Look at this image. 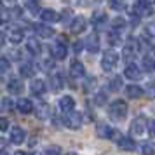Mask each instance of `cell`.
<instances>
[{"label": "cell", "instance_id": "obj_1", "mask_svg": "<svg viewBox=\"0 0 155 155\" xmlns=\"http://www.w3.org/2000/svg\"><path fill=\"white\" fill-rule=\"evenodd\" d=\"M108 113L113 120H124L127 115V103L124 99H115L112 105L108 106Z\"/></svg>", "mask_w": 155, "mask_h": 155}, {"label": "cell", "instance_id": "obj_2", "mask_svg": "<svg viewBox=\"0 0 155 155\" xmlns=\"http://www.w3.org/2000/svg\"><path fill=\"white\" fill-rule=\"evenodd\" d=\"M63 122H64V126L68 127V129L77 131V129H80V127H82L84 119H82V113H80V112L71 110V112H66V115L63 117Z\"/></svg>", "mask_w": 155, "mask_h": 155}, {"label": "cell", "instance_id": "obj_3", "mask_svg": "<svg viewBox=\"0 0 155 155\" xmlns=\"http://www.w3.org/2000/svg\"><path fill=\"white\" fill-rule=\"evenodd\" d=\"M117 63H119V54H117L113 49L105 51V52H103L101 68H103L105 71H113V70H115V66H117Z\"/></svg>", "mask_w": 155, "mask_h": 155}, {"label": "cell", "instance_id": "obj_4", "mask_svg": "<svg viewBox=\"0 0 155 155\" xmlns=\"http://www.w3.org/2000/svg\"><path fill=\"white\" fill-rule=\"evenodd\" d=\"M147 127H148V120L145 115H140V117H136V119L131 122V133L136 134V136H141V134L147 133Z\"/></svg>", "mask_w": 155, "mask_h": 155}, {"label": "cell", "instance_id": "obj_5", "mask_svg": "<svg viewBox=\"0 0 155 155\" xmlns=\"http://www.w3.org/2000/svg\"><path fill=\"white\" fill-rule=\"evenodd\" d=\"M133 12H134V16H136V18H147V16L152 14V4H148L147 0L138 2V4H134Z\"/></svg>", "mask_w": 155, "mask_h": 155}, {"label": "cell", "instance_id": "obj_6", "mask_svg": "<svg viewBox=\"0 0 155 155\" xmlns=\"http://www.w3.org/2000/svg\"><path fill=\"white\" fill-rule=\"evenodd\" d=\"M85 28H87V21H85L84 16H77V18L70 23V31L71 33H75V35L85 31Z\"/></svg>", "mask_w": 155, "mask_h": 155}, {"label": "cell", "instance_id": "obj_7", "mask_svg": "<svg viewBox=\"0 0 155 155\" xmlns=\"http://www.w3.org/2000/svg\"><path fill=\"white\" fill-rule=\"evenodd\" d=\"M51 52H52V58H54V59L61 61V59L66 58L68 49H66V45H64L63 42H56L54 45H51Z\"/></svg>", "mask_w": 155, "mask_h": 155}, {"label": "cell", "instance_id": "obj_8", "mask_svg": "<svg viewBox=\"0 0 155 155\" xmlns=\"http://www.w3.org/2000/svg\"><path fill=\"white\" fill-rule=\"evenodd\" d=\"M117 145H119L122 150H127V152H134L136 148H138V145H136V141L133 140V138H127V136H120L117 138Z\"/></svg>", "mask_w": 155, "mask_h": 155}, {"label": "cell", "instance_id": "obj_9", "mask_svg": "<svg viewBox=\"0 0 155 155\" xmlns=\"http://www.w3.org/2000/svg\"><path fill=\"white\" fill-rule=\"evenodd\" d=\"M33 30L37 31V35L38 37H44V38H51V37L54 35V30L51 28V26H47L45 23H35L33 25Z\"/></svg>", "mask_w": 155, "mask_h": 155}, {"label": "cell", "instance_id": "obj_10", "mask_svg": "<svg viewBox=\"0 0 155 155\" xmlns=\"http://www.w3.org/2000/svg\"><path fill=\"white\" fill-rule=\"evenodd\" d=\"M26 138V133H25V129L23 127H12L11 129V143L12 145H21L23 141Z\"/></svg>", "mask_w": 155, "mask_h": 155}, {"label": "cell", "instance_id": "obj_11", "mask_svg": "<svg viewBox=\"0 0 155 155\" xmlns=\"http://www.w3.org/2000/svg\"><path fill=\"white\" fill-rule=\"evenodd\" d=\"M40 18L44 23H58L61 19V14H58L54 9H44L40 11Z\"/></svg>", "mask_w": 155, "mask_h": 155}, {"label": "cell", "instance_id": "obj_12", "mask_svg": "<svg viewBox=\"0 0 155 155\" xmlns=\"http://www.w3.org/2000/svg\"><path fill=\"white\" fill-rule=\"evenodd\" d=\"M124 75H126L129 80H141V77H143V73H141V70L136 66V64L129 63L126 66V70H124Z\"/></svg>", "mask_w": 155, "mask_h": 155}, {"label": "cell", "instance_id": "obj_13", "mask_svg": "<svg viewBox=\"0 0 155 155\" xmlns=\"http://www.w3.org/2000/svg\"><path fill=\"white\" fill-rule=\"evenodd\" d=\"M85 49L89 52H98L99 51V35L98 33H91V35L85 38Z\"/></svg>", "mask_w": 155, "mask_h": 155}, {"label": "cell", "instance_id": "obj_14", "mask_svg": "<svg viewBox=\"0 0 155 155\" xmlns=\"http://www.w3.org/2000/svg\"><path fill=\"white\" fill-rule=\"evenodd\" d=\"M30 92L35 94V96H44V94H45V84H44V80L33 78V80L30 82Z\"/></svg>", "mask_w": 155, "mask_h": 155}, {"label": "cell", "instance_id": "obj_15", "mask_svg": "<svg viewBox=\"0 0 155 155\" xmlns=\"http://www.w3.org/2000/svg\"><path fill=\"white\" fill-rule=\"evenodd\" d=\"M7 38H9V42L11 44L18 45V44L25 38V33H23L21 28H9L7 30Z\"/></svg>", "mask_w": 155, "mask_h": 155}, {"label": "cell", "instance_id": "obj_16", "mask_svg": "<svg viewBox=\"0 0 155 155\" xmlns=\"http://www.w3.org/2000/svg\"><path fill=\"white\" fill-rule=\"evenodd\" d=\"M70 75L71 77H84L85 75V66L78 59H73L70 63Z\"/></svg>", "mask_w": 155, "mask_h": 155}, {"label": "cell", "instance_id": "obj_17", "mask_svg": "<svg viewBox=\"0 0 155 155\" xmlns=\"http://www.w3.org/2000/svg\"><path fill=\"white\" fill-rule=\"evenodd\" d=\"M16 108H18L21 113L28 115V113L33 112V103H31L30 99H26V98H21V99H18V101H16Z\"/></svg>", "mask_w": 155, "mask_h": 155}, {"label": "cell", "instance_id": "obj_18", "mask_svg": "<svg viewBox=\"0 0 155 155\" xmlns=\"http://www.w3.org/2000/svg\"><path fill=\"white\" fill-rule=\"evenodd\" d=\"M59 110L63 113L75 110V99L71 98V96H63V98L59 99Z\"/></svg>", "mask_w": 155, "mask_h": 155}, {"label": "cell", "instance_id": "obj_19", "mask_svg": "<svg viewBox=\"0 0 155 155\" xmlns=\"http://www.w3.org/2000/svg\"><path fill=\"white\" fill-rule=\"evenodd\" d=\"M49 87L52 89L54 92L61 91L64 87V82H63V77L59 75V73H54V75H51L49 77Z\"/></svg>", "mask_w": 155, "mask_h": 155}, {"label": "cell", "instance_id": "obj_20", "mask_svg": "<svg viewBox=\"0 0 155 155\" xmlns=\"http://www.w3.org/2000/svg\"><path fill=\"white\" fill-rule=\"evenodd\" d=\"M7 89L11 94H21L25 91V85H23V82L19 78H11L7 82Z\"/></svg>", "mask_w": 155, "mask_h": 155}, {"label": "cell", "instance_id": "obj_21", "mask_svg": "<svg viewBox=\"0 0 155 155\" xmlns=\"http://www.w3.org/2000/svg\"><path fill=\"white\" fill-rule=\"evenodd\" d=\"M143 94H145V91H143L141 85H127L126 87V96L129 99H138V98H141Z\"/></svg>", "mask_w": 155, "mask_h": 155}, {"label": "cell", "instance_id": "obj_22", "mask_svg": "<svg viewBox=\"0 0 155 155\" xmlns=\"http://www.w3.org/2000/svg\"><path fill=\"white\" fill-rule=\"evenodd\" d=\"M106 21H108V18H106L105 12H94V14H92V25H94L96 30H103Z\"/></svg>", "mask_w": 155, "mask_h": 155}, {"label": "cell", "instance_id": "obj_23", "mask_svg": "<svg viewBox=\"0 0 155 155\" xmlns=\"http://www.w3.org/2000/svg\"><path fill=\"white\" fill-rule=\"evenodd\" d=\"M26 49H28V52H31V54H40L42 52V45H40V42L37 40V38H28L26 40Z\"/></svg>", "mask_w": 155, "mask_h": 155}, {"label": "cell", "instance_id": "obj_24", "mask_svg": "<svg viewBox=\"0 0 155 155\" xmlns=\"http://www.w3.org/2000/svg\"><path fill=\"white\" fill-rule=\"evenodd\" d=\"M113 133H115V131H113L110 126H106V124H99L98 129H96V134H98L99 138H112Z\"/></svg>", "mask_w": 155, "mask_h": 155}, {"label": "cell", "instance_id": "obj_25", "mask_svg": "<svg viewBox=\"0 0 155 155\" xmlns=\"http://www.w3.org/2000/svg\"><path fill=\"white\" fill-rule=\"evenodd\" d=\"M124 85H122V78L119 77V75H113L110 80H108V89L110 91H113V92H117V91H120Z\"/></svg>", "mask_w": 155, "mask_h": 155}, {"label": "cell", "instance_id": "obj_26", "mask_svg": "<svg viewBox=\"0 0 155 155\" xmlns=\"http://www.w3.org/2000/svg\"><path fill=\"white\" fill-rule=\"evenodd\" d=\"M145 38H147L150 44H155V25L153 23H150V25H147L145 26Z\"/></svg>", "mask_w": 155, "mask_h": 155}, {"label": "cell", "instance_id": "obj_27", "mask_svg": "<svg viewBox=\"0 0 155 155\" xmlns=\"http://www.w3.org/2000/svg\"><path fill=\"white\" fill-rule=\"evenodd\" d=\"M19 73H21V77L30 78V77H33V75H35V70H33V66H31L30 63H25V64H21Z\"/></svg>", "mask_w": 155, "mask_h": 155}, {"label": "cell", "instance_id": "obj_28", "mask_svg": "<svg viewBox=\"0 0 155 155\" xmlns=\"http://www.w3.org/2000/svg\"><path fill=\"white\" fill-rule=\"evenodd\" d=\"M136 49H138V47H136V44H134V42L127 44L126 47H124V58H126V61H127V59H129V61L133 59L134 54H136Z\"/></svg>", "mask_w": 155, "mask_h": 155}, {"label": "cell", "instance_id": "obj_29", "mask_svg": "<svg viewBox=\"0 0 155 155\" xmlns=\"http://www.w3.org/2000/svg\"><path fill=\"white\" fill-rule=\"evenodd\" d=\"M26 9H28L31 14H40V2L38 0H26Z\"/></svg>", "mask_w": 155, "mask_h": 155}, {"label": "cell", "instance_id": "obj_30", "mask_svg": "<svg viewBox=\"0 0 155 155\" xmlns=\"http://www.w3.org/2000/svg\"><path fill=\"white\" fill-rule=\"evenodd\" d=\"M127 26V21L124 19V18H113L112 21V30H115V31H122V30Z\"/></svg>", "mask_w": 155, "mask_h": 155}, {"label": "cell", "instance_id": "obj_31", "mask_svg": "<svg viewBox=\"0 0 155 155\" xmlns=\"http://www.w3.org/2000/svg\"><path fill=\"white\" fill-rule=\"evenodd\" d=\"M141 63H143V68L147 71H155V59L152 56H145L141 59Z\"/></svg>", "mask_w": 155, "mask_h": 155}, {"label": "cell", "instance_id": "obj_32", "mask_svg": "<svg viewBox=\"0 0 155 155\" xmlns=\"http://www.w3.org/2000/svg\"><path fill=\"white\" fill-rule=\"evenodd\" d=\"M141 152L147 153V155L155 153V143L153 141H145V143H141Z\"/></svg>", "mask_w": 155, "mask_h": 155}, {"label": "cell", "instance_id": "obj_33", "mask_svg": "<svg viewBox=\"0 0 155 155\" xmlns=\"http://www.w3.org/2000/svg\"><path fill=\"white\" fill-rule=\"evenodd\" d=\"M14 106H16V103L12 101V99H9V98H4L2 99V103H0V108H2L4 112H12Z\"/></svg>", "mask_w": 155, "mask_h": 155}, {"label": "cell", "instance_id": "obj_34", "mask_svg": "<svg viewBox=\"0 0 155 155\" xmlns=\"http://www.w3.org/2000/svg\"><path fill=\"white\" fill-rule=\"evenodd\" d=\"M120 31H115V30H112L110 33H108V42H110V45H120Z\"/></svg>", "mask_w": 155, "mask_h": 155}, {"label": "cell", "instance_id": "obj_35", "mask_svg": "<svg viewBox=\"0 0 155 155\" xmlns=\"http://www.w3.org/2000/svg\"><path fill=\"white\" fill-rule=\"evenodd\" d=\"M127 7L126 0H110V9H113V11H124V9Z\"/></svg>", "mask_w": 155, "mask_h": 155}, {"label": "cell", "instance_id": "obj_36", "mask_svg": "<svg viewBox=\"0 0 155 155\" xmlns=\"http://www.w3.org/2000/svg\"><path fill=\"white\" fill-rule=\"evenodd\" d=\"M94 87H96V78H87L84 82V85H82V89H84L85 92H92L94 91Z\"/></svg>", "mask_w": 155, "mask_h": 155}, {"label": "cell", "instance_id": "obj_37", "mask_svg": "<svg viewBox=\"0 0 155 155\" xmlns=\"http://www.w3.org/2000/svg\"><path fill=\"white\" fill-rule=\"evenodd\" d=\"M37 113H38V119H47V117H49V106L47 105L40 106V108L37 110Z\"/></svg>", "mask_w": 155, "mask_h": 155}, {"label": "cell", "instance_id": "obj_38", "mask_svg": "<svg viewBox=\"0 0 155 155\" xmlns=\"http://www.w3.org/2000/svg\"><path fill=\"white\" fill-rule=\"evenodd\" d=\"M54 63H56V59H54V58H49V59L42 61V68L44 70H51V68L54 66Z\"/></svg>", "mask_w": 155, "mask_h": 155}, {"label": "cell", "instance_id": "obj_39", "mask_svg": "<svg viewBox=\"0 0 155 155\" xmlns=\"http://www.w3.org/2000/svg\"><path fill=\"white\" fill-rule=\"evenodd\" d=\"M11 68V63H9L7 58H0V70L2 71H7Z\"/></svg>", "mask_w": 155, "mask_h": 155}, {"label": "cell", "instance_id": "obj_40", "mask_svg": "<svg viewBox=\"0 0 155 155\" xmlns=\"http://www.w3.org/2000/svg\"><path fill=\"white\" fill-rule=\"evenodd\" d=\"M7 129H9V120L5 117H0V133H4Z\"/></svg>", "mask_w": 155, "mask_h": 155}, {"label": "cell", "instance_id": "obj_41", "mask_svg": "<svg viewBox=\"0 0 155 155\" xmlns=\"http://www.w3.org/2000/svg\"><path fill=\"white\" fill-rule=\"evenodd\" d=\"M147 92H148V96H150V98H155V80H153V82H150V84H148Z\"/></svg>", "mask_w": 155, "mask_h": 155}, {"label": "cell", "instance_id": "obj_42", "mask_svg": "<svg viewBox=\"0 0 155 155\" xmlns=\"http://www.w3.org/2000/svg\"><path fill=\"white\" fill-rule=\"evenodd\" d=\"M44 153H61V148L59 147H47L44 150Z\"/></svg>", "mask_w": 155, "mask_h": 155}, {"label": "cell", "instance_id": "obj_43", "mask_svg": "<svg viewBox=\"0 0 155 155\" xmlns=\"http://www.w3.org/2000/svg\"><path fill=\"white\" fill-rule=\"evenodd\" d=\"M105 99H106L105 94H98L96 96V105H105Z\"/></svg>", "mask_w": 155, "mask_h": 155}, {"label": "cell", "instance_id": "obj_44", "mask_svg": "<svg viewBox=\"0 0 155 155\" xmlns=\"http://www.w3.org/2000/svg\"><path fill=\"white\" fill-rule=\"evenodd\" d=\"M147 129H148V133H150V136H152V138H155V120L147 127Z\"/></svg>", "mask_w": 155, "mask_h": 155}, {"label": "cell", "instance_id": "obj_45", "mask_svg": "<svg viewBox=\"0 0 155 155\" xmlns=\"http://www.w3.org/2000/svg\"><path fill=\"white\" fill-rule=\"evenodd\" d=\"M73 45H75V47H73V49H75V52H80V51H82V45H84V42L77 40V42L73 44Z\"/></svg>", "mask_w": 155, "mask_h": 155}, {"label": "cell", "instance_id": "obj_46", "mask_svg": "<svg viewBox=\"0 0 155 155\" xmlns=\"http://www.w3.org/2000/svg\"><path fill=\"white\" fill-rule=\"evenodd\" d=\"M0 152H7V141L0 140Z\"/></svg>", "mask_w": 155, "mask_h": 155}, {"label": "cell", "instance_id": "obj_47", "mask_svg": "<svg viewBox=\"0 0 155 155\" xmlns=\"http://www.w3.org/2000/svg\"><path fill=\"white\" fill-rule=\"evenodd\" d=\"M2 4H7L9 7H12V5H16V0H2Z\"/></svg>", "mask_w": 155, "mask_h": 155}, {"label": "cell", "instance_id": "obj_48", "mask_svg": "<svg viewBox=\"0 0 155 155\" xmlns=\"http://www.w3.org/2000/svg\"><path fill=\"white\" fill-rule=\"evenodd\" d=\"M4 44H5V35L0 31V49H2V45H4Z\"/></svg>", "mask_w": 155, "mask_h": 155}, {"label": "cell", "instance_id": "obj_49", "mask_svg": "<svg viewBox=\"0 0 155 155\" xmlns=\"http://www.w3.org/2000/svg\"><path fill=\"white\" fill-rule=\"evenodd\" d=\"M35 145H37V138H33V140L28 143V147H35Z\"/></svg>", "mask_w": 155, "mask_h": 155}, {"label": "cell", "instance_id": "obj_50", "mask_svg": "<svg viewBox=\"0 0 155 155\" xmlns=\"http://www.w3.org/2000/svg\"><path fill=\"white\" fill-rule=\"evenodd\" d=\"M148 4H155V0H147Z\"/></svg>", "mask_w": 155, "mask_h": 155}, {"label": "cell", "instance_id": "obj_51", "mask_svg": "<svg viewBox=\"0 0 155 155\" xmlns=\"http://www.w3.org/2000/svg\"><path fill=\"white\" fill-rule=\"evenodd\" d=\"M96 2H101V0H96Z\"/></svg>", "mask_w": 155, "mask_h": 155}]
</instances>
